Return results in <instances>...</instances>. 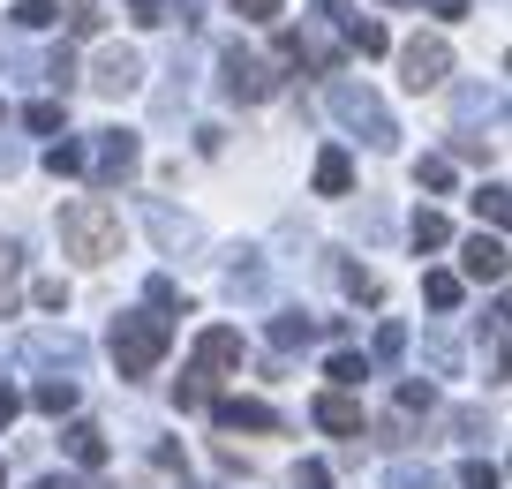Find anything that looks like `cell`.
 Segmentation results:
<instances>
[{
  "label": "cell",
  "instance_id": "6da1fadb",
  "mask_svg": "<svg viewBox=\"0 0 512 489\" xmlns=\"http://www.w3.org/2000/svg\"><path fill=\"white\" fill-rule=\"evenodd\" d=\"M61 256H76V264H106V256H121V211H113L106 196H76V204H61Z\"/></svg>",
  "mask_w": 512,
  "mask_h": 489
},
{
  "label": "cell",
  "instance_id": "7a4b0ae2",
  "mask_svg": "<svg viewBox=\"0 0 512 489\" xmlns=\"http://www.w3.org/2000/svg\"><path fill=\"white\" fill-rule=\"evenodd\" d=\"M166 347H174V324L151 309L136 316H113V362H121V377H151V369L166 362Z\"/></svg>",
  "mask_w": 512,
  "mask_h": 489
},
{
  "label": "cell",
  "instance_id": "3957f363",
  "mask_svg": "<svg viewBox=\"0 0 512 489\" xmlns=\"http://www.w3.org/2000/svg\"><path fill=\"white\" fill-rule=\"evenodd\" d=\"M445 76H452V46L445 38H407L400 46V83L407 91H437Z\"/></svg>",
  "mask_w": 512,
  "mask_h": 489
},
{
  "label": "cell",
  "instance_id": "277c9868",
  "mask_svg": "<svg viewBox=\"0 0 512 489\" xmlns=\"http://www.w3.org/2000/svg\"><path fill=\"white\" fill-rule=\"evenodd\" d=\"M332 106H339V121H354V128H369V143H392L400 128L384 121V106L362 91V83H332Z\"/></svg>",
  "mask_w": 512,
  "mask_h": 489
},
{
  "label": "cell",
  "instance_id": "5b68a950",
  "mask_svg": "<svg viewBox=\"0 0 512 489\" xmlns=\"http://www.w3.org/2000/svg\"><path fill=\"white\" fill-rule=\"evenodd\" d=\"M219 68H226V91H234V98H249V106H256V98H272V91H279L272 61H256V53H241V46L226 53Z\"/></svg>",
  "mask_w": 512,
  "mask_h": 489
},
{
  "label": "cell",
  "instance_id": "8992f818",
  "mask_svg": "<svg viewBox=\"0 0 512 489\" xmlns=\"http://www.w3.org/2000/svg\"><path fill=\"white\" fill-rule=\"evenodd\" d=\"M128 174H136V136H128V128H106V136H98V158H91V181L113 189V181H128Z\"/></svg>",
  "mask_w": 512,
  "mask_h": 489
},
{
  "label": "cell",
  "instance_id": "52a82bcc",
  "mask_svg": "<svg viewBox=\"0 0 512 489\" xmlns=\"http://www.w3.org/2000/svg\"><path fill=\"white\" fill-rule=\"evenodd\" d=\"M136 83H144V61H136V53H121V46L98 53V68H91V91L98 98H128Z\"/></svg>",
  "mask_w": 512,
  "mask_h": 489
},
{
  "label": "cell",
  "instance_id": "ba28073f",
  "mask_svg": "<svg viewBox=\"0 0 512 489\" xmlns=\"http://www.w3.org/2000/svg\"><path fill=\"white\" fill-rule=\"evenodd\" d=\"M234 362H241V332H234V324H211V332L196 339V362H189V369L211 384L219 369H234Z\"/></svg>",
  "mask_w": 512,
  "mask_h": 489
},
{
  "label": "cell",
  "instance_id": "9c48e42d",
  "mask_svg": "<svg viewBox=\"0 0 512 489\" xmlns=\"http://www.w3.org/2000/svg\"><path fill=\"white\" fill-rule=\"evenodd\" d=\"M309 422H317V429H332V437H362V399H347V392H317Z\"/></svg>",
  "mask_w": 512,
  "mask_h": 489
},
{
  "label": "cell",
  "instance_id": "30bf717a",
  "mask_svg": "<svg viewBox=\"0 0 512 489\" xmlns=\"http://www.w3.org/2000/svg\"><path fill=\"white\" fill-rule=\"evenodd\" d=\"M211 414H219V429H264V437L279 429V414L264 399H211Z\"/></svg>",
  "mask_w": 512,
  "mask_h": 489
},
{
  "label": "cell",
  "instance_id": "8fae6325",
  "mask_svg": "<svg viewBox=\"0 0 512 489\" xmlns=\"http://www.w3.org/2000/svg\"><path fill=\"white\" fill-rule=\"evenodd\" d=\"M460 271H467V279H482V286H497V279H505V241L475 234V241H467V256H460Z\"/></svg>",
  "mask_w": 512,
  "mask_h": 489
},
{
  "label": "cell",
  "instance_id": "7c38bea8",
  "mask_svg": "<svg viewBox=\"0 0 512 489\" xmlns=\"http://www.w3.org/2000/svg\"><path fill=\"white\" fill-rule=\"evenodd\" d=\"M61 444H68V459H76V467H106V429H98V422H68Z\"/></svg>",
  "mask_w": 512,
  "mask_h": 489
},
{
  "label": "cell",
  "instance_id": "4fadbf2b",
  "mask_svg": "<svg viewBox=\"0 0 512 489\" xmlns=\"http://www.w3.org/2000/svg\"><path fill=\"white\" fill-rule=\"evenodd\" d=\"M347 189H354V158L332 143V151L317 158V196H347Z\"/></svg>",
  "mask_w": 512,
  "mask_h": 489
},
{
  "label": "cell",
  "instance_id": "5bb4252c",
  "mask_svg": "<svg viewBox=\"0 0 512 489\" xmlns=\"http://www.w3.org/2000/svg\"><path fill=\"white\" fill-rule=\"evenodd\" d=\"M460 271H422V301H430V309H460Z\"/></svg>",
  "mask_w": 512,
  "mask_h": 489
},
{
  "label": "cell",
  "instance_id": "9a60e30c",
  "mask_svg": "<svg viewBox=\"0 0 512 489\" xmlns=\"http://www.w3.org/2000/svg\"><path fill=\"white\" fill-rule=\"evenodd\" d=\"M31 407H38V414H68V407H76V384H68V377H46V384L31 392Z\"/></svg>",
  "mask_w": 512,
  "mask_h": 489
},
{
  "label": "cell",
  "instance_id": "2e32d148",
  "mask_svg": "<svg viewBox=\"0 0 512 489\" xmlns=\"http://www.w3.org/2000/svg\"><path fill=\"white\" fill-rule=\"evenodd\" d=\"M445 241H452L445 211H415V249H445Z\"/></svg>",
  "mask_w": 512,
  "mask_h": 489
},
{
  "label": "cell",
  "instance_id": "e0dca14e",
  "mask_svg": "<svg viewBox=\"0 0 512 489\" xmlns=\"http://www.w3.org/2000/svg\"><path fill=\"white\" fill-rule=\"evenodd\" d=\"M98 23H106L98 0H68V38H98Z\"/></svg>",
  "mask_w": 512,
  "mask_h": 489
},
{
  "label": "cell",
  "instance_id": "ac0fdd59",
  "mask_svg": "<svg viewBox=\"0 0 512 489\" xmlns=\"http://www.w3.org/2000/svg\"><path fill=\"white\" fill-rule=\"evenodd\" d=\"M23 128H31V136H61V98H38V106H23Z\"/></svg>",
  "mask_w": 512,
  "mask_h": 489
},
{
  "label": "cell",
  "instance_id": "d6986e66",
  "mask_svg": "<svg viewBox=\"0 0 512 489\" xmlns=\"http://www.w3.org/2000/svg\"><path fill=\"white\" fill-rule=\"evenodd\" d=\"M475 211H482V226H505V211H512L505 181H490V189H475Z\"/></svg>",
  "mask_w": 512,
  "mask_h": 489
},
{
  "label": "cell",
  "instance_id": "ffe728a7",
  "mask_svg": "<svg viewBox=\"0 0 512 489\" xmlns=\"http://www.w3.org/2000/svg\"><path fill=\"white\" fill-rule=\"evenodd\" d=\"M347 46H354V53L369 61V53H384L392 38H384V23H347Z\"/></svg>",
  "mask_w": 512,
  "mask_h": 489
},
{
  "label": "cell",
  "instance_id": "44dd1931",
  "mask_svg": "<svg viewBox=\"0 0 512 489\" xmlns=\"http://www.w3.org/2000/svg\"><path fill=\"white\" fill-rule=\"evenodd\" d=\"M362 377H369V362H362V354H332V384H339V392H354Z\"/></svg>",
  "mask_w": 512,
  "mask_h": 489
},
{
  "label": "cell",
  "instance_id": "7402d4cb",
  "mask_svg": "<svg viewBox=\"0 0 512 489\" xmlns=\"http://www.w3.org/2000/svg\"><path fill=\"white\" fill-rule=\"evenodd\" d=\"M46 174H83V143H53V151H46Z\"/></svg>",
  "mask_w": 512,
  "mask_h": 489
},
{
  "label": "cell",
  "instance_id": "603a6c76",
  "mask_svg": "<svg viewBox=\"0 0 512 489\" xmlns=\"http://www.w3.org/2000/svg\"><path fill=\"white\" fill-rule=\"evenodd\" d=\"M415 181H422V189H452V158H422Z\"/></svg>",
  "mask_w": 512,
  "mask_h": 489
},
{
  "label": "cell",
  "instance_id": "cb8c5ba5",
  "mask_svg": "<svg viewBox=\"0 0 512 489\" xmlns=\"http://www.w3.org/2000/svg\"><path fill=\"white\" fill-rule=\"evenodd\" d=\"M272 339H279V347H309V316H279Z\"/></svg>",
  "mask_w": 512,
  "mask_h": 489
},
{
  "label": "cell",
  "instance_id": "d4e9b609",
  "mask_svg": "<svg viewBox=\"0 0 512 489\" xmlns=\"http://www.w3.org/2000/svg\"><path fill=\"white\" fill-rule=\"evenodd\" d=\"M46 83H53V91H68V83H76V53H53V61H46Z\"/></svg>",
  "mask_w": 512,
  "mask_h": 489
},
{
  "label": "cell",
  "instance_id": "484cf974",
  "mask_svg": "<svg viewBox=\"0 0 512 489\" xmlns=\"http://www.w3.org/2000/svg\"><path fill=\"white\" fill-rule=\"evenodd\" d=\"M241 23H279V0H234Z\"/></svg>",
  "mask_w": 512,
  "mask_h": 489
},
{
  "label": "cell",
  "instance_id": "4316f807",
  "mask_svg": "<svg viewBox=\"0 0 512 489\" xmlns=\"http://www.w3.org/2000/svg\"><path fill=\"white\" fill-rule=\"evenodd\" d=\"M16 23H23V31H46V23H53V0H23Z\"/></svg>",
  "mask_w": 512,
  "mask_h": 489
},
{
  "label": "cell",
  "instance_id": "83f0119b",
  "mask_svg": "<svg viewBox=\"0 0 512 489\" xmlns=\"http://www.w3.org/2000/svg\"><path fill=\"white\" fill-rule=\"evenodd\" d=\"M460 482H467V489H497V467H490V459H467Z\"/></svg>",
  "mask_w": 512,
  "mask_h": 489
},
{
  "label": "cell",
  "instance_id": "f1b7e54d",
  "mask_svg": "<svg viewBox=\"0 0 512 489\" xmlns=\"http://www.w3.org/2000/svg\"><path fill=\"white\" fill-rule=\"evenodd\" d=\"M38 309H68V286L61 279H38Z\"/></svg>",
  "mask_w": 512,
  "mask_h": 489
},
{
  "label": "cell",
  "instance_id": "f546056e",
  "mask_svg": "<svg viewBox=\"0 0 512 489\" xmlns=\"http://www.w3.org/2000/svg\"><path fill=\"white\" fill-rule=\"evenodd\" d=\"M136 8V23H166V0H128Z\"/></svg>",
  "mask_w": 512,
  "mask_h": 489
},
{
  "label": "cell",
  "instance_id": "4dcf8cb0",
  "mask_svg": "<svg viewBox=\"0 0 512 489\" xmlns=\"http://www.w3.org/2000/svg\"><path fill=\"white\" fill-rule=\"evenodd\" d=\"M16 422V392H8V384H0V429Z\"/></svg>",
  "mask_w": 512,
  "mask_h": 489
},
{
  "label": "cell",
  "instance_id": "1f68e13d",
  "mask_svg": "<svg viewBox=\"0 0 512 489\" xmlns=\"http://www.w3.org/2000/svg\"><path fill=\"white\" fill-rule=\"evenodd\" d=\"M437 16H445V23H460V16H467V0H437Z\"/></svg>",
  "mask_w": 512,
  "mask_h": 489
},
{
  "label": "cell",
  "instance_id": "d6a6232c",
  "mask_svg": "<svg viewBox=\"0 0 512 489\" xmlns=\"http://www.w3.org/2000/svg\"><path fill=\"white\" fill-rule=\"evenodd\" d=\"M400 489H437V474H400Z\"/></svg>",
  "mask_w": 512,
  "mask_h": 489
},
{
  "label": "cell",
  "instance_id": "836d02e7",
  "mask_svg": "<svg viewBox=\"0 0 512 489\" xmlns=\"http://www.w3.org/2000/svg\"><path fill=\"white\" fill-rule=\"evenodd\" d=\"M38 489H68V482H38Z\"/></svg>",
  "mask_w": 512,
  "mask_h": 489
},
{
  "label": "cell",
  "instance_id": "e575fe53",
  "mask_svg": "<svg viewBox=\"0 0 512 489\" xmlns=\"http://www.w3.org/2000/svg\"><path fill=\"white\" fill-rule=\"evenodd\" d=\"M392 8H415V0H392Z\"/></svg>",
  "mask_w": 512,
  "mask_h": 489
},
{
  "label": "cell",
  "instance_id": "d590c367",
  "mask_svg": "<svg viewBox=\"0 0 512 489\" xmlns=\"http://www.w3.org/2000/svg\"><path fill=\"white\" fill-rule=\"evenodd\" d=\"M0 489H8V474H0Z\"/></svg>",
  "mask_w": 512,
  "mask_h": 489
}]
</instances>
